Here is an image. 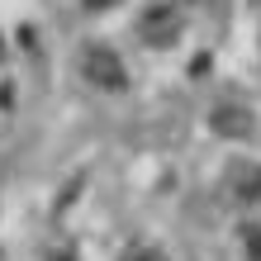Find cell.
Here are the masks:
<instances>
[{"label":"cell","instance_id":"1","mask_svg":"<svg viewBox=\"0 0 261 261\" xmlns=\"http://www.w3.org/2000/svg\"><path fill=\"white\" fill-rule=\"evenodd\" d=\"M81 71H86V81H95V86H105V90H119L128 81L124 76V62L110 53V48H90L86 57H81Z\"/></svg>","mask_w":261,"mask_h":261},{"label":"cell","instance_id":"2","mask_svg":"<svg viewBox=\"0 0 261 261\" xmlns=\"http://www.w3.org/2000/svg\"><path fill=\"white\" fill-rule=\"evenodd\" d=\"M209 124H214L219 138H247L252 133V110L242 100H219L214 114H209Z\"/></svg>","mask_w":261,"mask_h":261},{"label":"cell","instance_id":"3","mask_svg":"<svg viewBox=\"0 0 261 261\" xmlns=\"http://www.w3.org/2000/svg\"><path fill=\"white\" fill-rule=\"evenodd\" d=\"M176 34H180V14L171 10V5H152L147 14H143V38L147 43H176Z\"/></svg>","mask_w":261,"mask_h":261},{"label":"cell","instance_id":"4","mask_svg":"<svg viewBox=\"0 0 261 261\" xmlns=\"http://www.w3.org/2000/svg\"><path fill=\"white\" fill-rule=\"evenodd\" d=\"M228 195L233 199H256L261 195V166L256 162H238V166H228Z\"/></svg>","mask_w":261,"mask_h":261},{"label":"cell","instance_id":"5","mask_svg":"<svg viewBox=\"0 0 261 261\" xmlns=\"http://www.w3.org/2000/svg\"><path fill=\"white\" fill-rule=\"evenodd\" d=\"M124 261H166V256H162L157 247H133V252L124 256Z\"/></svg>","mask_w":261,"mask_h":261},{"label":"cell","instance_id":"6","mask_svg":"<svg viewBox=\"0 0 261 261\" xmlns=\"http://www.w3.org/2000/svg\"><path fill=\"white\" fill-rule=\"evenodd\" d=\"M90 10H110V5H119V0H86Z\"/></svg>","mask_w":261,"mask_h":261}]
</instances>
